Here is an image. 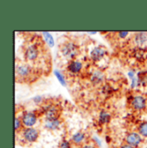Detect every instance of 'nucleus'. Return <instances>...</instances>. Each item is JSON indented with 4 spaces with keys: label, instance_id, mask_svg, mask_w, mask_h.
Wrapping results in <instances>:
<instances>
[{
    "label": "nucleus",
    "instance_id": "obj_21",
    "mask_svg": "<svg viewBox=\"0 0 147 148\" xmlns=\"http://www.w3.org/2000/svg\"><path fill=\"white\" fill-rule=\"evenodd\" d=\"M54 74H55V76L57 77L58 80L60 82V84H63V85H66V79H65L64 75L61 73L59 71H58V70L54 72Z\"/></svg>",
    "mask_w": 147,
    "mask_h": 148
},
{
    "label": "nucleus",
    "instance_id": "obj_23",
    "mask_svg": "<svg viewBox=\"0 0 147 148\" xmlns=\"http://www.w3.org/2000/svg\"><path fill=\"white\" fill-rule=\"evenodd\" d=\"M82 148H97L95 145H92V144H84Z\"/></svg>",
    "mask_w": 147,
    "mask_h": 148
},
{
    "label": "nucleus",
    "instance_id": "obj_13",
    "mask_svg": "<svg viewBox=\"0 0 147 148\" xmlns=\"http://www.w3.org/2000/svg\"><path fill=\"white\" fill-rule=\"evenodd\" d=\"M105 80V75L101 71H95L90 76V81L94 85H99Z\"/></svg>",
    "mask_w": 147,
    "mask_h": 148
},
{
    "label": "nucleus",
    "instance_id": "obj_11",
    "mask_svg": "<svg viewBox=\"0 0 147 148\" xmlns=\"http://www.w3.org/2000/svg\"><path fill=\"white\" fill-rule=\"evenodd\" d=\"M71 73L77 74L79 73L82 69H83V63L80 60H70V62L67 65V68H66Z\"/></svg>",
    "mask_w": 147,
    "mask_h": 148
},
{
    "label": "nucleus",
    "instance_id": "obj_7",
    "mask_svg": "<svg viewBox=\"0 0 147 148\" xmlns=\"http://www.w3.org/2000/svg\"><path fill=\"white\" fill-rule=\"evenodd\" d=\"M24 127H33L37 122L38 115L36 112L26 111L21 116Z\"/></svg>",
    "mask_w": 147,
    "mask_h": 148
},
{
    "label": "nucleus",
    "instance_id": "obj_5",
    "mask_svg": "<svg viewBox=\"0 0 147 148\" xmlns=\"http://www.w3.org/2000/svg\"><path fill=\"white\" fill-rule=\"evenodd\" d=\"M60 108L55 104H47L44 107L43 113L46 119H57L60 116Z\"/></svg>",
    "mask_w": 147,
    "mask_h": 148
},
{
    "label": "nucleus",
    "instance_id": "obj_4",
    "mask_svg": "<svg viewBox=\"0 0 147 148\" xmlns=\"http://www.w3.org/2000/svg\"><path fill=\"white\" fill-rule=\"evenodd\" d=\"M143 142V137L138 132H130L126 136V144L134 148L139 147Z\"/></svg>",
    "mask_w": 147,
    "mask_h": 148
},
{
    "label": "nucleus",
    "instance_id": "obj_2",
    "mask_svg": "<svg viewBox=\"0 0 147 148\" xmlns=\"http://www.w3.org/2000/svg\"><path fill=\"white\" fill-rule=\"evenodd\" d=\"M60 53L67 60H73L78 56L80 51L77 45H76L73 42H65L60 47Z\"/></svg>",
    "mask_w": 147,
    "mask_h": 148
},
{
    "label": "nucleus",
    "instance_id": "obj_24",
    "mask_svg": "<svg viewBox=\"0 0 147 148\" xmlns=\"http://www.w3.org/2000/svg\"><path fill=\"white\" fill-rule=\"evenodd\" d=\"M120 148H134L133 147H131V146H129V145H127V144H124V145H122Z\"/></svg>",
    "mask_w": 147,
    "mask_h": 148
},
{
    "label": "nucleus",
    "instance_id": "obj_6",
    "mask_svg": "<svg viewBox=\"0 0 147 148\" xmlns=\"http://www.w3.org/2000/svg\"><path fill=\"white\" fill-rule=\"evenodd\" d=\"M39 55H40V50H39V47L36 44H31L28 46L24 50V57L28 61L30 62L36 61L39 58Z\"/></svg>",
    "mask_w": 147,
    "mask_h": 148
},
{
    "label": "nucleus",
    "instance_id": "obj_10",
    "mask_svg": "<svg viewBox=\"0 0 147 148\" xmlns=\"http://www.w3.org/2000/svg\"><path fill=\"white\" fill-rule=\"evenodd\" d=\"M62 121L60 118L57 119H46L44 120L43 126L48 131H56L61 127Z\"/></svg>",
    "mask_w": 147,
    "mask_h": 148
},
{
    "label": "nucleus",
    "instance_id": "obj_22",
    "mask_svg": "<svg viewBox=\"0 0 147 148\" xmlns=\"http://www.w3.org/2000/svg\"><path fill=\"white\" fill-rule=\"evenodd\" d=\"M128 32L127 31H120V32H118V36L120 38H126V37L128 36Z\"/></svg>",
    "mask_w": 147,
    "mask_h": 148
},
{
    "label": "nucleus",
    "instance_id": "obj_1",
    "mask_svg": "<svg viewBox=\"0 0 147 148\" xmlns=\"http://www.w3.org/2000/svg\"><path fill=\"white\" fill-rule=\"evenodd\" d=\"M16 79L22 82H27L29 79L33 77L34 69L29 65L25 63L18 64L16 66Z\"/></svg>",
    "mask_w": 147,
    "mask_h": 148
},
{
    "label": "nucleus",
    "instance_id": "obj_9",
    "mask_svg": "<svg viewBox=\"0 0 147 148\" xmlns=\"http://www.w3.org/2000/svg\"><path fill=\"white\" fill-rule=\"evenodd\" d=\"M106 54H107V51H106L105 47H103L102 46H97L91 50L90 56V59L94 62H98L101 60H103Z\"/></svg>",
    "mask_w": 147,
    "mask_h": 148
},
{
    "label": "nucleus",
    "instance_id": "obj_25",
    "mask_svg": "<svg viewBox=\"0 0 147 148\" xmlns=\"http://www.w3.org/2000/svg\"><path fill=\"white\" fill-rule=\"evenodd\" d=\"M144 148H147V147H144Z\"/></svg>",
    "mask_w": 147,
    "mask_h": 148
},
{
    "label": "nucleus",
    "instance_id": "obj_3",
    "mask_svg": "<svg viewBox=\"0 0 147 148\" xmlns=\"http://www.w3.org/2000/svg\"><path fill=\"white\" fill-rule=\"evenodd\" d=\"M40 133L35 127H24L22 131V136L23 140L27 143H35L39 139Z\"/></svg>",
    "mask_w": 147,
    "mask_h": 148
},
{
    "label": "nucleus",
    "instance_id": "obj_19",
    "mask_svg": "<svg viewBox=\"0 0 147 148\" xmlns=\"http://www.w3.org/2000/svg\"><path fill=\"white\" fill-rule=\"evenodd\" d=\"M42 35L44 36V38H45V40H46V43L48 44V46L53 47V44H54L53 36H52L49 33H46V32H43V33H42Z\"/></svg>",
    "mask_w": 147,
    "mask_h": 148
},
{
    "label": "nucleus",
    "instance_id": "obj_8",
    "mask_svg": "<svg viewBox=\"0 0 147 148\" xmlns=\"http://www.w3.org/2000/svg\"><path fill=\"white\" fill-rule=\"evenodd\" d=\"M146 99L143 96H135L131 101V106L134 110H143L146 108Z\"/></svg>",
    "mask_w": 147,
    "mask_h": 148
},
{
    "label": "nucleus",
    "instance_id": "obj_20",
    "mask_svg": "<svg viewBox=\"0 0 147 148\" xmlns=\"http://www.w3.org/2000/svg\"><path fill=\"white\" fill-rule=\"evenodd\" d=\"M137 49L138 50H136V53L134 54L137 58L140 59V58H144L145 56H147V54L146 53V51L144 50L143 47H138Z\"/></svg>",
    "mask_w": 147,
    "mask_h": 148
},
{
    "label": "nucleus",
    "instance_id": "obj_15",
    "mask_svg": "<svg viewBox=\"0 0 147 148\" xmlns=\"http://www.w3.org/2000/svg\"><path fill=\"white\" fill-rule=\"evenodd\" d=\"M111 120V114L107 110H103L100 112L99 116H98V122L101 125H105L108 124Z\"/></svg>",
    "mask_w": 147,
    "mask_h": 148
},
{
    "label": "nucleus",
    "instance_id": "obj_14",
    "mask_svg": "<svg viewBox=\"0 0 147 148\" xmlns=\"http://www.w3.org/2000/svg\"><path fill=\"white\" fill-rule=\"evenodd\" d=\"M134 42L139 47H142L147 44V33L139 32L134 36Z\"/></svg>",
    "mask_w": 147,
    "mask_h": 148
},
{
    "label": "nucleus",
    "instance_id": "obj_17",
    "mask_svg": "<svg viewBox=\"0 0 147 148\" xmlns=\"http://www.w3.org/2000/svg\"><path fill=\"white\" fill-rule=\"evenodd\" d=\"M23 121H22V118L16 116V119H15V131L16 133H18L19 131H23Z\"/></svg>",
    "mask_w": 147,
    "mask_h": 148
},
{
    "label": "nucleus",
    "instance_id": "obj_12",
    "mask_svg": "<svg viewBox=\"0 0 147 148\" xmlns=\"http://www.w3.org/2000/svg\"><path fill=\"white\" fill-rule=\"evenodd\" d=\"M85 140H86V134L82 131H78L75 133L71 138V141L72 142L73 145L76 146H82L85 142Z\"/></svg>",
    "mask_w": 147,
    "mask_h": 148
},
{
    "label": "nucleus",
    "instance_id": "obj_16",
    "mask_svg": "<svg viewBox=\"0 0 147 148\" xmlns=\"http://www.w3.org/2000/svg\"><path fill=\"white\" fill-rule=\"evenodd\" d=\"M138 133L142 136L147 138V121L141 122L138 127Z\"/></svg>",
    "mask_w": 147,
    "mask_h": 148
},
{
    "label": "nucleus",
    "instance_id": "obj_18",
    "mask_svg": "<svg viewBox=\"0 0 147 148\" xmlns=\"http://www.w3.org/2000/svg\"><path fill=\"white\" fill-rule=\"evenodd\" d=\"M72 142L67 139H62L59 144V148H72Z\"/></svg>",
    "mask_w": 147,
    "mask_h": 148
}]
</instances>
